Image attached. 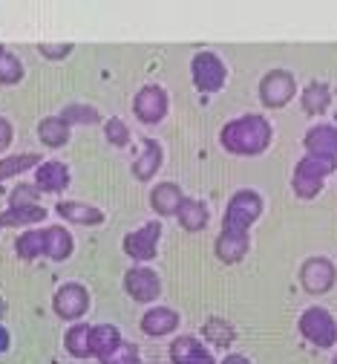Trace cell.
<instances>
[{
	"label": "cell",
	"instance_id": "obj_1",
	"mask_svg": "<svg viewBox=\"0 0 337 364\" xmlns=\"http://www.w3.org/2000/svg\"><path fill=\"white\" fill-rule=\"evenodd\" d=\"M219 142L233 156H257L271 145V124L260 113L236 116L222 127Z\"/></svg>",
	"mask_w": 337,
	"mask_h": 364
},
{
	"label": "cell",
	"instance_id": "obj_2",
	"mask_svg": "<svg viewBox=\"0 0 337 364\" xmlns=\"http://www.w3.org/2000/svg\"><path fill=\"white\" fill-rule=\"evenodd\" d=\"M260 214H263V197H260L257 191H251V188H243V191H236V194L228 200L222 229L248 235V229L260 220Z\"/></svg>",
	"mask_w": 337,
	"mask_h": 364
},
{
	"label": "cell",
	"instance_id": "obj_3",
	"mask_svg": "<svg viewBox=\"0 0 337 364\" xmlns=\"http://www.w3.org/2000/svg\"><path fill=\"white\" fill-rule=\"evenodd\" d=\"M300 333H303L306 341H311L320 350H328V347L337 344V321L323 306H309L300 315Z\"/></svg>",
	"mask_w": 337,
	"mask_h": 364
},
{
	"label": "cell",
	"instance_id": "obj_4",
	"mask_svg": "<svg viewBox=\"0 0 337 364\" xmlns=\"http://www.w3.org/2000/svg\"><path fill=\"white\" fill-rule=\"evenodd\" d=\"M297 93V78L288 70H271L268 75H263L260 81V102L271 110L285 107Z\"/></svg>",
	"mask_w": 337,
	"mask_h": 364
},
{
	"label": "cell",
	"instance_id": "obj_5",
	"mask_svg": "<svg viewBox=\"0 0 337 364\" xmlns=\"http://www.w3.org/2000/svg\"><path fill=\"white\" fill-rule=\"evenodd\" d=\"M190 75H194V87L199 93H216V90L225 87L228 70L216 53H197L194 61H190Z\"/></svg>",
	"mask_w": 337,
	"mask_h": 364
},
{
	"label": "cell",
	"instance_id": "obj_6",
	"mask_svg": "<svg viewBox=\"0 0 337 364\" xmlns=\"http://www.w3.org/2000/svg\"><path fill=\"white\" fill-rule=\"evenodd\" d=\"M53 309H55L58 318H64V321H75L78 324V318H84L87 309H89V292H87V287H81L75 281L58 287V292L53 295Z\"/></svg>",
	"mask_w": 337,
	"mask_h": 364
},
{
	"label": "cell",
	"instance_id": "obj_7",
	"mask_svg": "<svg viewBox=\"0 0 337 364\" xmlns=\"http://www.w3.org/2000/svg\"><path fill=\"white\" fill-rule=\"evenodd\" d=\"M133 113L144 124H159L167 116V93H165L159 84L141 87L138 93H136V99H133Z\"/></svg>",
	"mask_w": 337,
	"mask_h": 364
},
{
	"label": "cell",
	"instance_id": "obj_8",
	"mask_svg": "<svg viewBox=\"0 0 337 364\" xmlns=\"http://www.w3.org/2000/svg\"><path fill=\"white\" fill-rule=\"evenodd\" d=\"M159 237H162V223L150 220V223H144L141 229H136L124 237V252L133 260H153L159 252Z\"/></svg>",
	"mask_w": 337,
	"mask_h": 364
},
{
	"label": "cell",
	"instance_id": "obj_9",
	"mask_svg": "<svg viewBox=\"0 0 337 364\" xmlns=\"http://www.w3.org/2000/svg\"><path fill=\"white\" fill-rule=\"evenodd\" d=\"M124 289H127V295H130L133 301L150 304V301L159 298L162 281H159V275H156L150 266H133L127 275H124Z\"/></svg>",
	"mask_w": 337,
	"mask_h": 364
},
{
	"label": "cell",
	"instance_id": "obj_10",
	"mask_svg": "<svg viewBox=\"0 0 337 364\" xmlns=\"http://www.w3.org/2000/svg\"><path fill=\"white\" fill-rule=\"evenodd\" d=\"M337 281V269L328 257H309L300 269V284L306 287V292L311 295H323L334 287Z\"/></svg>",
	"mask_w": 337,
	"mask_h": 364
},
{
	"label": "cell",
	"instance_id": "obj_11",
	"mask_svg": "<svg viewBox=\"0 0 337 364\" xmlns=\"http://www.w3.org/2000/svg\"><path fill=\"white\" fill-rule=\"evenodd\" d=\"M303 145L309 156H323V159H337V127L334 124H314L306 130Z\"/></svg>",
	"mask_w": 337,
	"mask_h": 364
},
{
	"label": "cell",
	"instance_id": "obj_12",
	"mask_svg": "<svg viewBox=\"0 0 337 364\" xmlns=\"http://www.w3.org/2000/svg\"><path fill=\"white\" fill-rule=\"evenodd\" d=\"M67 186H70V168L64 162L50 159L35 168V188L40 194H61L67 191Z\"/></svg>",
	"mask_w": 337,
	"mask_h": 364
},
{
	"label": "cell",
	"instance_id": "obj_13",
	"mask_svg": "<svg viewBox=\"0 0 337 364\" xmlns=\"http://www.w3.org/2000/svg\"><path fill=\"white\" fill-rule=\"evenodd\" d=\"M170 361L173 364H216V358L194 336H179L170 344Z\"/></svg>",
	"mask_w": 337,
	"mask_h": 364
},
{
	"label": "cell",
	"instance_id": "obj_14",
	"mask_svg": "<svg viewBox=\"0 0 337 364\" xmlns=\"http://www.w3.org/2000/svg\"><path fill=\"white\" fill-rule=\"evenodd\" d=\"M55 214H61V220L75 223V225H101L104 223V211L101 208L78 203V200H61L55 205Z\"/></svg>",
	"mask_w": 337,
	"mask_h": 364
},
{
	"label": "cell",
	"instance_id": "obj_15",
	"mask_svg": "<svg viewBox=\"0 0 337 364\" xmlns=\"http://www.w3.org/2000/svg\"><path fill=\"white\" fill-rule=\"evenodd\" d=\"M179 327V315L170 306H153L150 312H144L141 318V333H148L153 338H162Z\"/></svg>",
	"mask_w": 337,
	"mask_h": 364
},
{
	"label": "cell",
	"instance_id": "obj_16",
	"mask_svg": "<svg viewBox=\"0 0 337 364\" xmlns=\"http://www.w3.org/2000/svg\"><path fill=\"white\" fill-rule=\"evenodd\" d=\"M182 203H184V194L176 182H159V186L150 191V205L162 217H176Z\"/></svg>",
	"mask_w": 337,
	"mask_h": 364
},
{
	"label": "cell",
	"instance_id": "obj_17",
	"mask_svg": "<svg viewBox=\"0 0 337 364\" xmlns=\"http://www.w3.org/2000/svg\"><path fill=\"white\" fill-rule=\"evenodd\" d=\"M43 235H46V252H43V257H50L55 263L70 260V255L75 249L70 229H64V225H46Z\"/></svg>",
	"mask_w": 337,
	"mask_h": 364
},
{
	"label": "cell",
	"instance_id": "obj_18",
	"mask_svg": "<svg viewBox=\"0 0 337 364\" xmlns=\"http://www.w3.org/2000/svg\"><path fill=\"white\" fill-rule=\"evenodd\" d=\"M214 252L222 263H239L248 252V235H239V232H228L222 229L216 243H214Z\"/></svg>",
	"mask_w": 337,
	"mask_h": 364
},
{
	"label": "cell",
	"instance_id": "obj_19",
	"mask_svg": "<svg viewBox=\"0 0 337 364\" xmlns=\"http://www.w3.org/2000/svg\"><path fill=\"white\" fill-rule=\"evenodd\" d=\"M118 344H121L118 327H113V324H95V327H89V353H92V358L101 361V358L110 355Z\"/></svg>",
	"mask_w": 337,
	"mask_h": 364
},
{
	"label": "cell",
	"instance_id": "obj_20",
	"mask_svg": "<svg viewBox=\"0 0 337 364\" xmlns=\"http://www.w3.org/2000/svg\"><path fill=\"white\" fill-rule=\"evenodd\" d=\"M162 168V145L156 139H144V151L141 156L133 162V173L138 182H150L153 173H159Z\"/></svg>",
	"mask_w": 337,
	"mask_h": 364
},
{
	"label": "cell",
	"instance_id": "obj_21",
	"mask_svg": "<svg viewBox=\"0 0 337 364\" xmlns=\"http://www.w3.org/2000/svg\"><path fill=\"white\" fill-rule=\"evenodd\" d=\"M43 205H18V208H6L0 214V229H21V225H38L46 220Z\"/></svg>",
	"mask_w": 337,
	"mask_h": 364
},
{
	"label": "cell",
	"instance_id": "obj_22",
	"mask_svg": "<svg viewBox=\"0 0 337 364\" xmlns=\"http://www.w3.org/2000/svg\"><path fill=\"white\" fill-rule=\"evenodd\" d=\"M176 220L182 223V229H187V232H202L205 225H208V220H211V214H208V205L205 203L184 197V203L176 211Z\"/></svg>",
	"mask_w": 337,
	"mask_h": 364
},
{
	"label": "cell",
	"instance_id": "obj_23",
	"mask_svg": "<svg viewBox=\"0 0 337 364\" xmlns=\"http://www.w3.org/2000/svg\"><path fill=\"white\" fill-rule=\"evenodd\" d=\"M38 139L46 148H64L70 142V124L61 122L58 116H46L38 122Z\"/></svg>",
	"mask_w": 337,
	"mask_h": 364
},
{
	"label": "cell",
	"instance_id": "obj_24",
	"mask_svg": "<svg viewBox=\"0 0 337 364\" xmlns=\"http://www.w3.org/2000/svg\"><path fill=\"white\" fill-rule=\"evenodd\" d=\"M300 105H303V110H306L309 116H323V113L328 110V105H331V90H328L323 81H311V84H306V90H303Z\"/></svg>",
	"mask_w": 337,
	"mask_h": 364
},
{
	"label": "cell",
	"instance_id": "obj_25",
	"mask_svg": "<svg viewBox=\"0 0 337 364\" xmlns=\"http://www.w3.org/2000/svg\"><path fill=\"white\" fill-rule=\"evenodd\" d=\"M15 252H18V257H23V260H38V257H43V252H46V235H43V229H29V232H23V235L15 240Z\"/></svg>",
	"mask_w": 337,
	"mask_h": 364
},
{
	"label": "cell",
	"instance_id": "obj_26",
	"mask_svg": "<svg viewBox=\"0 0 337 364\" xmlns=\"http://www.w3.org/2000/svg\"><path fill=\"white\" fill-rule=\"evenodd\" d=\"M334 168H337V159H323V156H309V154H306V156L297 162L294 173H297V176H306V179L323 182L328 173H334Z\"/></svg>",
	"mask_w": 337,
	"mask_h": 364
},
{
	"label": "cell",
	"instance_id": "obj_27",
	"mask_svg": "<svg viewBox=\"0 0 337 364\" xmlns=\"http://www.w3.org/2000/svg\"><path fill=\"white\" fill-rule=\"evenodd\" d=\"M64 347L72 358H92V353H89V324H72L64 336Z\"/></svg>",
	"mask_w": 337,
	"mask_h": 364
},
{
	"label": "cell",
	"instance_id": "obj_28",
	"mask_svg": "<svg viewBox=\"0 0 337 364\" xmlns=\"http://www.w3.org/2000/svg\"><path fill=\"white\" fill-rule=\"evenodd\" d=\"M40 162H43L40 154H12L6 159H0V182L12 179V176H18V173H23L29 168H38Z\"/></svg>",
	"mask_w": 337,
	"mask_h": 364
},
{
	"label": "cell",
	"instance_id": "obj_29",
	"mask_svg": "<svg viewBox=\"0 0 337 364\" xmlns=\"http://www.w3.org/2000/svg\"><path fill=\"white\" fill-rule=\"evenodd\" d=\"M58 119H61V122H67L70 127H72V124H99V122H101V113L95 110L92 105L72 102V105H67V107L58 113Z\"/></svg>",
	"mask_w": 337,
	"mask_h": 364
},
{
	"label": "cell",
	"instance_id": "obj_30",
	"mask_svg": "<svg viewBox=\"0 0 337 364\" xmlns=\"http://www.w3.org/2000/svg\"><path fill=\"white\" fill-rule=\"evenodd\" d=\"M21 81H23V64H21V58L12 55L4 47V50H0V84L12 87V84H21Z\"/></svg>",
	"mask_w": 337,
	"mask_h": 364
},
{
	"label": "cell",
	"instance_id": "obj_31",
	"mask_svg": "<svg viewBox=\"0 0 337 364\" xmlns=\"http://www.w3.org/2000/svg\"><path fill=\"white\" fill-rule=\"evenodd\" d=\"M202 333L214 347H231V341H233V327L228 321H222V318H208Z\"/></svg>",
	"mask_w": 337,
	"mask_h": 364
},
{
	"label": "cell",
	"instance_id": "obj_32",
	"mask_svg": "<svg viewBox=\"0 0 337 364\" xmlns=\"http://www.w3.org/2000/svg\"><path fill=\"white\" fill-rule=\"evenodd\" d=\"M104 136H107V142L116 145V148H127L130 145V127L121 119H107L104 122Z\"/></svg>",
	"mask_w": 337,
	"mask_h": 364
},
{
	"label": "cell",
	"instance_id": "obj_33",
	"mask_svg": "<svg viewBox=\"0 0 337 364\" xmlns=\"http://www.w3.org/2000/svg\"><path fill=\"white\" fill-rule=\"evenodd\" d=\"M101 364H138V347L130 341H121L110 355L101 358Z\"/></svg>",
	"mask_w": 337,
	"mask_h": 364
},
{
	"label": "cell",
	"instance_id": "obj_34",
	"mask_svg": "<svg viewBox=\"0 0 337 364\" xmlns=\"http://www.w3.org/2000/svg\"><path fill=\"white\" fill-rule=\"evenodd\" d=\"M292 188H294V194L300 197V200H314L320 191H323V182H317V179H306V176H292Z\"/></svg>",
	"mask_w": 337,
	"mask_h": 364
},
{
	"label": "cell",
	"instance_id": "obj_35",
	"mask_svg": "<svg viewBox=\"0 0 337 364\" xmlns=\"http://www.w3.org/2000/svg\"><path fill=\"white\" fill-rule=\"evenodd\" d=\"M38 188L35 186H18L12 194H9V208H18V205H38Z\"/></svg>",
	"mask_w": 337,
	"mask_h": 364
},
{
	"label": "cell",
	"instance_id": "obj_36",
	"mask_svg": "<svg viewBox=\"0 0 337 364\" xmlns=\"http://www.w3.org/2000/svg\"><path fill=\"white\" fill-rule=\"evenodd\" d=\"M38 53L50 61H64L72 53V43H38Z\"/></svg>",
	"mask_w": 337,
	"mask_h": 364
},
{
	"label": "cell",
	"instance_id": "obj_37",
	"mask_svg": "<svg viewBox=\"0 0 337 364\" xmlns=\"http://www.w3.org/2000/svg\"><path fill=\"white\" fill-rule=\"evenodd\" d=\"M12 136H15L12 122H9L6 116H0V154H4V151L12 145Z\"/></svg>",
	"mask_w": 337,
	"mask_h": 364
},
{
	"label": "cell",
	"instance_id": "obj_38",
	"mask_svg": "<svg viewBox=\"0 0 337 364\" xmlns=\"http://www.w3.org/2000/svg\"><path fill=\"white\" fill-rule=\"evenodd\" d=\"M9 344H12V336H9V330H6L4 324H0V355L9 350Z\"/></svg>",
	"mask_w": 337,
	"mask_h": 364
},
{
	"label": "cell",
	"instance_id": "obj_39",
	"mask_svg": "<svg viewBox=\"0 0 337 364\" xmlns=\"http://www.w3.org/2000/svg\"><path fill=\"white\" fill-rule=\"evenodd\" d=\"M222 364H251L245 355H239V353H228L225 358H222Z\"/></svg>",
	"mask_w": 337,
	"mask_h": 364
},
{
	"label": "cell",
	"instance_id": "obj_40",
	"mask_svg": "<svg viewBox=\"0 0 337 364\" xmlns=\"http://www.w3.org/2000/svg\"><path fill=\"white\" fill-rule=\"evenodd\" d=\"M4 315H6V301L0 298V318H4Z\"/></svg>",
	"mask_w": 337,
	"mask_h": 364
},
{
	"label": "cell",
	"instance_id": "obj_41",
	"mask_svg": "<svg viewBox=\"0 0 337 364\" xmlns=\"http://www.w3.org/2000/svg\"><path fill=\"white\" fill-rule=\"evenodd\" d=\"M331 364H337V353H334V358H331Z\"/></svg>",
	"mask_w": 337,
	"mask_h": 364
},
{
	"label": "cell",
	"instance_id": "obj_42",
	"mask_svg": "<svg viewBox=\"0 0 337 364\" xmlns=\"http://www.w3.org/2000/svg\"><path fill=\"white\" fill-rule=\"evenodd\" d=\"M0 50H4V47H0Z\"/></svg>",
	"mask_w": 337,
	"mask_h": 364
}]
</instances>
